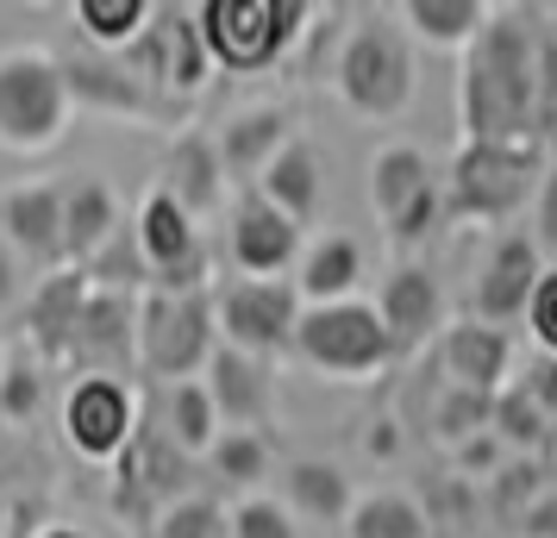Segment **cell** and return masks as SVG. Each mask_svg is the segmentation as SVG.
<instances>
[{
  "label": "cell",
  "instance_id": "1",
  "mask_svg": "<svg viewBox=\"0 0 557 538\" xmlns=\"http://www.w3.org/2000/svg\"><path fill=\"white\" fill-rule=\"evenodd\" d=\"M539 13L495 7L482 38L463 51L457 76V120L463 145H539L557 132V45Z\"/></svg>",
  "mask_w": 557,
  "mask_h": 538
},
{
  "label": "cell",
  "instance_id": "2",
  "mask_svg": "<svg viewBox=\"0 0 557 538\" xmlns=\"http://www.w3.org/2000/svg\"><path fill=\"white\" fill-rule=\"evenodd\" d=\"M326 82L345 101V113H357L363 126H395L420 101V51L395 26V13H351L326 63Z\"/></svg>",
  "mask_w": 557,
  "mask_h": 538
},
{
  "label": "cell",
  "instance_id": "3",
  "mask_svg": "<svg viewBox=\"0 0 557 538\" xmlns=\"http://www.w3.org/2000/svg\"><path fill=\"white\" fill-rule=\"evenodd\" d=\"M76 126L63 57L51 45H0V151L51 157Z\"/></svg>",
  "mask_w": 557,
  "mask_h": 538
},
{
  "label": "cell",
  "instance_id": "4",
  "mask_svg": "<svg viewBox=\"0 0 557 538\" xmlns=\"http://www.w3.org/2000/svg\"><path fill=\"white\" fill-rule=\"evenodd\" d=\"M313 26L307 0H201L195 32L207 45V63L226 76H270Z\"/></svg>",
  "mask_w": 557,
  "mask_h": 538
},
{
  "label": "cell",
  "instance_id": "5",
  "mask_svg": "<svg viewBox=\"0 0 557 538\" xmlns=\"http://www.w3.org/2000/svg\"><path fill=\"white\" fill-rule=\"evenodd\" d=\"M288 358L307 363L320 383H376L382 370H395V338L382 333L376 308L357 295V301H332V308H301V326H295V345Z\"/></svg>",
  "mask_w": 557,
  "mask_h": 538
},
{
  "label": "cell",
  "instance_id": "6",
  "mask_svg": "<svg viewBox=\"0 0 557 538\" xmlns=\"http://www.w3.org/2000/svg\"><path fill=\"white\" fill-rule=\"evenodd\" d=\"M545 176V151L539 145H463L451 157L445 188V220H476V226L502 232L520 207H532Z\"/></svg>",
  "mask_w": 557,
  "mask_h": 538
},
{
  "label": "cell",
  "instance_id": "7",
  "mask_svg": "<svg viewBox=\"0 0 557 538\" xmlns=\"http://www.w3.org/2000/svg\"><path fill=\"white\" fill-rule=\"evenodd\" d=\"M213 301L207 288L195 295H170V288H145L138 295V376H151V388L195 383L213 358Z\"/></svg>",
  "mask_w": 557,
  "mask_h": 538
},
{
  "label": "cell",
  "instance_id": "8",
  "mask_svg": "<svg viewBox=\"0 0 557 538\" xmlns=\"http://www.w3.org/2000/svg\"><path fill=\"white\" fill-rule=\"evenodd\" d=\"M213 301V338L238 351V358H257L276 370L295 345V326H301V295L295 283H245V276H226V283L207 288Z\"/></svg>",
  "mask_w": 557,
  "mask_h": 538
},
{
  "label": "cell",
  "instance_id": "9",
  "mask_svg": "<svg viewBox=\"0 0 557 538\" xmlns=\"http://www.w3.org/2000/svg\"><path fill=\"white\" fill-rule=\"evenodd\" d=\"M132 238H138V257H145V276L151 288H170V295H195V288H213V257H207V232L182 213L163 188H145L138 207L126 213Z\"/></svg>",
  "mask_w": 557,
  "mask_h": 538
},
{
  "label": "cell",
  "instance_id": "10",
  "mask_svg": "<svg viewBox=\"0 0 557 538\" xmlns=\"http://www.w3.org/2000/svg\"><path fill=\"white\" fill-rule=\"evenodd\" d=\"M126 63L138 70V82L151 88L157 101L188 120V107L213 82V63H207V45L195 32V7H157L145 38L126 51Z\"/></svg>",
  "mask_w": 557,
  "mask_h": 538
},
{
  "label": "cell",
  "instance_id": "11",
  "mask_svg": "<svg viewBox=\"0 0 557 538\" xmlns=\"http://www.w3.org/2000/svg\"><path fill=\"white\" fill-rule=\"evenodd\" d=\"M57 433L82 463H120L138 438V388L120 376H76L63 388Z\"/></svg>",
  "mask_w": 557,
  "mask_h": 538
},
{
  "label": "cell",
  "instance_id": "12",
  "mask_svg": "<svg viewBox=\"0 0 557 538\" xmlns=\"http://www.w3.org/2000/svg\"><path fill=\"white\" fill-rule=\"evenodd\" d=\"M301 245H307V232L295 226V220H282L257 188L232 195V207H226V263H232V276H245V283H288L295 263H301Z\"/></svg>",
  "mask_w": 557,
  "mask_h": 538
},
{
  "label": "cell",
  "instance_id": "13",
  "mask_svg": "<svg viewBox=\"0 0 557 538\" xmlns=\"http://www.w3.org/2000/svg\"><path fill=\"white\" fill-rule=\"evenodd\" d=\"M539 276H545V257H539L527 226L488 232V245L476 257V283H470V320H482V326H513L527 313Z\"/></svg>",
  "mask_w": 557,
  "mask_h": 538
},
{
  "label": "cell",
  "instance_id": "14",
  "mask_svg": "<svg viewBox=\"0 0 557 538\" xmlns=\"http://www.w3.org/2000/svg\"><path fill=\"white\" fill-rule=\"evenodd\" d=\"M63 82H70V107L95 113L107 126H145V120H182L157 101L151 88L138 82L126 57H101V51H70L63 57Z\"/></svg>",
  "mask_w": 557,
  "mask_h": 538
},
{
  "label": "cell",
  "instance_id": "15",
  "mask_svg": "<svg viewBox=\"0 0 557 538\" xmlns=\"http://www.w3.org/2000/svg\"><path fill=\"white\" fill-rule=\"evenodd\" d=\"M376 320L382 333L395 338V358H420L432 338L445 333V283L432 276L420 257H407V263H388L376 283Z\"/></svg>",
  "mask_w": 557,
  "mask_h": 538
},
{
  "label": "cell",
  "instance_id": "16",
  "mask_svg": "<svg viewBox=\"0 0 557 538\" xmlns=\"http://www.w3.org/2000/svg\"><path fill=\"white\" fill-rule=\"evenodd\" d=\"M0 245L26 270L51 276L63 270V188L57 182H13L0 188Z\"/></svg>",
  "mask_w": 557,
  "mask_h": 538
},
{
  "label": "cell",
  "instance_id": "17",
  "mask_svg": "<svg viewBox=\"0 0 557 538\" xmlns=\"http://www.w3.org/2000/svg\"><path fill=\"white\" fill-rule=\"evenodd\" d=\"M70 370L76 376H120V383L138 370V295L88 288L76 345H70Z\"/></svg>",
  "mask_w": 557,
  "mask_h": 538
},
{
  "label": "cell",
  "instance_id": "18",
  "mask_svg": "<svg viewBox=\"0 0 557 538\" xmlns=\"http://www.w3.org/2000/svg\"><path fill=\"white\" fill-rule=\"evenodd\" d=\"M295 138V120L282 101H251V107H232L226 120L213 126V151H220V170H226V188L245 195L263 182V170L276 163V151Z\"/></svg>",
  "mask_w": 557,
  "mask_h": 538
},
{
  "label": "cell",
  "instance_id": "19",
  "mask_svg": "<svg viewBox=\"0 0 557 538\" xmlns=\"http://www.w3.org/2000/svg\"><path fill=\"white\" fill-rule=\"evenodd\" d=\"M157 188L201 226L213 220L220 207H232V188H226V170H220V151H213V132H195V126H176L170 145L157 157Z\"/></svg>",
  "mask_w": 557,
  "mask_h": 538
},
{
  "label": "cell",
  "instance_id": "20",
  "mask_svg": "<svg viewBox=\"0 0 557 538\" xmlns=\"http://www.w3.org/2000/svg\"><path fill=\"white\" fill-rule=\"evenodd\" d=\"M201 383L213 395V408H220V426H232V433H270L276 426V370L270 363L213 345Z\"/></svg>",
  "mask_w": 557,
  "mask_h": 538
},
{
  "label": "cell",
  "instance_id": "21",
  "mask_svg": "<svg viewBox=\"0 0 557 538\" xmlns=\"http://www.w3.org/2000/svg\"><path fill=\"white\" fill-rule=\"evenodd\" d=\"M82 308H88V276L76 263H63L51 276H38V288L26 295V345L38 363H70V345H76Z\"/></svg>",
  "mask_w": 557,
  "mask_h": 538
},
{
  "label": "cell",
  "instance_id": "22",
  "mask_svg": "<svg viewBox=\"0 0 557 538\" xmlns=\"http://www.w3.org/2000/svg\"><path fill=\"white\" fill-rule=\"evenodd\" d=\"M438 370H445V388H470V395H502L513 376V345H507L502 326H482V320H457L438 333Z\"/></svg>",
  "mask_w": 557,
  "mask_h": 538
},
{
  "label": "cell",
  "instance_id": "23",
  "mask_svg": "<svg viewBox=\"0 0 557 538\" xmlns=\"http://www.w3.org/2000/svg\"><path fill=\"white\" fill-rule=\"evenodd\" d=\"M438 188V170H432V151L426 145H413V138H382L370 163H363V195H370V213H376V226H388L395 213L432 195Z\"/></svg>",
  "mask_w": 557,
  "mask_h": 538
},
{
  "label": "cell",
  "instance_id": "24",
  "mask_svg": "<svg viewBox=\"0 0 557 538\" xmlns=\"http://www.w3.org/2000/svg\"><path fill=\"white\" fill-rule=\"evenodd\" d=\"M276 501L301 526H345V513L357 501V483H351V470L332 458H288V463H276Z\"/></svg>",
  "mask_w": 557,
  "mask_h": 538
},
{
  "label": "cell",
  "instance_id": "25",
  "mask_svg": "<svg viewBox=\"0 0 557 538\" xmlns=\"http://www.w3.org/2000/svg\"><path fill=\"white\" fill-rule=\"evenodd\" d=\"M57 188H63V257L82 270L113 232L126 226V201H120V188L107 176H95V170H76V176H63Z\"/></svg>",
  "mask_w": 557,
  "mask_h": 538
},
{
  "label": "cell",
  "instance_id": "26",
  "mask_svg": "<svg viewBox=\"0 0 557 538\" xmlns=\"http://www.w3.org/2000/svg\"><path fill=\"white\" fill-rule=\"evenodd\" d=\"M363 245L351 232H313L301 245V263H295V295L301 308H332V301H357L363 295Z\"/></svg>",
  "mask_w": 557,
  "mask_h": 538
},
{
  "label": "cell",
  "instance_id": "27",
  "mask_svg": "<svg viewBox=\"0 0 557 538\" xmlns=\"http://www.w3.org/2000/svg\"><path fill=\"white\" fill-rule=\"evenodd\" d=\"M257 195L276 207L282 220H295V226L307 232L313 220H320V207H326V151H320L307 132H295V138L276 151V163L263 170Z\"/></svg>",
  "mask_w": 557,
  "mask_h": 538
},
{
  "label": "cell",
  "instance_id": "28",
  "mask_svg": "<svg viewBox=\"0 0 557 538\" xmlns=\"http://www.w3.org/2000/svg\"><path fill=\"white\" fill-rule=\"evenodd\" d=\"M488 20H495L488 0H407V7H395V26L413 45H432V51H451V57L470 51Z\"/></svg>",
  "mask_w": 557,
  "mask_h": 538
},
{
  "label": "cell",
  "instance_id": "29",
  "mask_svg": "<svg viewBox=\"0 0 557 538\" xmlns=\"http://www.w3.org/2000/svg\"><path fill=\"white\" fill-rule=\"evenodd\" d=\"M157 433L170 438L188 463L213 451V438L226 433V426H220V408H213V395H207L201 376H195V383L157 388Z\"/></svg>",
  "mask_w": 557,
  "mask_h": 538
},
{
  "label": "cell",
  "instance_id": "30",
  "mask_svg": "<svg viewBox=\"0 0 557 538\" xmlns=\"http://www.w3.org/2000/svg\"><path fill=\"white\" fill-rule=\"evenodd\" d=\"M338 533L345 538H432V520H426L420 495H407V488H370V495L351 501Z\"/></svg>",
  "mask_w": 557,
  "mask_h": 538
},
{
  "label": "cell",
  "instance_id": "31",
  "mask_svg": "<svg viewBox=\"0 0 557 538\" xmlns=\"http://www.w3.org/2000/svg\"><path fill=\"white\" fill-rule=\"evenodd\" d=\"M151 0H76L70 7V20H76L82 45L101 57H126L138 38H145V26H151Z\"/></svg>",
  "mask_w": 557,
  "mask_h": 538
},
{
  "label": "cell",
  "instance_id": "32",
  "mask_svg": "<svg viewBox=\"0 0 557 538\" xmlns=\"http://www.w3.org/2000/svg\"><path fill=\"white\" fill-rule=\"evenodd\" d=\"M207 470L220 476L226 488H238V495H257V488L276 476V445H270V433H220L213 438V451H207Z\"/></svg>",
  "mask_w": 557,
  "mask_h": 538
},
{
  "label": "cell",
  "instance_id": "33",
  "mask_svg": "<svg viewBox=\"0 0 557 538\" xmlns=\"http://www.w3.org/2000/svg\"><path fill=\"white\" fill-rule=\"evenodd\" d=\"M488 413H495V401H488V395H470V388H438V395H432V408H426L432 445L457 451L463 438L488 433Z\"/></svg>",
  "mask_w": 557,
  "mask_h": 538
},
{
  "label": "cell",
  "instance_id": "34",
  "mask_svg": "<svg viewBox=\"0 0 557 538\" xmlns=\"http://www.w3.org/2000/svg\"><path fill=\"white\" fill-rule=\"evenodd\" d=\"M488 426H495V438H502L513 458H539V451H545V438H552V420L532 408V401H527V395H520L513 383L495 395V413H488Z\"/></svg>",
  "mask_w": 557,
  "mask_h": 538
},
{
  "label": "cell",
  "instance_id": "35",
  "mask_svg": "<svg viewBox=\"0 0 557 538\" xmlns=\"http://www.w3.org/2000/svg\"><path fill=\"white\" fill-rule=\"evenodd\" d=\"M151 538H226V508L213 495H176L170 508H157Z\"/></svg>",
  "mask_w": 557,
  "mask_h": 538
},
{
  "label": "cell",
  "instance_id": "36",
  "mask_svg": "<svg viewBox=\"0 0 557 538\" xmlns=\"http://www.w3.org/2000/svg\"><path fill=\"white\" fill-rule=\"evenodd\" d=\"M226 538H301V520L282 508L276 495H238L226 508Z\"/></svg>",
  "mask_w": 557,
  "mask_h": 538
},
{
  "label": "cell",
  "instance_id": "37",
  "mask_svg": "<svg viewBox=\"0 0 557 538\" xmlns=\"http://www.w3.org/2000/svg\"><path fill=\"white\" fill-rule=\"evenodd\" d=\"M38 408H45V363L13 358L0 370V413H7L13 426H26V420H38Z\"/></svg>",
  "mask_w": 557,
  "mask_h": 538
},
{
  "label": "cell",
  "instance_id": "38",
  "mask_svg": "<svg viewBox=\"0 0 557 538\" xmlns=\"http://www.w3.org/2000/svg\"><path fill=\"white\" fill-rule=\"evenodd\" d=\"M495 508L507 513V526H513V520H520V508H527V501H539V495H545V463L539 458H507L502 463V476H495Z\"/></svg>",
  "mask_w": 557,
  "mask_h": 538
},
{
  "label": "cell",
  "instance_id": "39",
  "mask_svg": "<svg viewBox=\"0 0 557 538\" xmlns=\"http://www.w3.org/2000/svg\"><path fill=\"white\" fill-rule=\"evenodd\" d=\"M507 458H513V451L495 438V426H488V433H476V438H463V445L451 451V463H457V476H463V483H495Z\"/></svg>",
  "mask_w": 557,
  "mask_h": 538
},
{
  "label": "cell",
  "instance_id": "40",
  "mask_svg": "<svg viewBox=\"0 0 557 538\" xmlns=\"http://www.w3.org/2000/svg\"><path fill=\"white\" fill-rule=\"evenodd\" d=\"M520 320H527L539 358L557 363V270H545V276H539V288H532V301H527V313H520Z\"/></svg>",
  "mask_w": 557,
  "mask_h": 538
},
{
  "label": "cell",
  "instance_id": "41",
  "mask_svg": "<svg viewBox=\"0 0 557 538\" xmlns=\"http://www.w3.org/2000/svg\"><path fill=\"white\" fill-rule=\"evenodd\" d=\"M532 245L545 257V270H557V163H545L539 176V195H532Z\"/></svg>",
  "mask_w": 557,
  "mask_h": 538
},
{
  "label": "cell",
  "instance_id": "42",
  "mask_svg": "<svg viewBox=\"0 0 557 538\" xmlns=\"http://www.w3.org/2000/svg\"><path fill=\"white\" fill-rule=\"evenodd\" d=\"M513 388H520V395H527L532 408H539V413H545V420L557 426V363H552V358L527 363V370L513 376Z\"/></svg>",
  "mask_w": 557,
  "mask_h": 538
},
{
  "label": "cell",
  "instance_id": "43",
  "mask_svg": "<svg viewBox=\"0 0 557 538\" xmlns=\"http://www.w3.org/2000/svg\"><path fill=\"white\" fill-rule=\"evenodd\" d=\"M513 533H520V538H557V483L545 488L539 501H527V508H520Z\"/></svg>",
  "mask_w": 557,
  "mask_h": 538
},
{
  "label": "cell",
  "instance_id": "44",
  "mask_svg": "<svg viewBox=\"0 0 557 538\" xmlns=\"http://www.w3.org/2000/svg\"><path fill=\"white\" fill-rule=\"evenodd\" d=\"M26 295H32L26 288V263L0 245V320H13V313L26 308Z\"/></svg>",
  "mask_w": 557,
  "mask_h": 538
},
{
  "label": "cell",
  "instance_id": "45",
  "mask_svg": "<svg viewBox=\"0 0 557 538\" xmlns=\"http://www.w3.org/2000/svg\"><path fill=\"white\" fill-rule=\"evenodd\" d=\"M363 451L376 463H395V451H401V426L388 420V413H376V420H363Z\"/></svg>",
  "mask_w": 557,
  "mask_h": 538
},
{
  "label": "cell",
  "instance_id": "46",
  "mask_svg": "<svg viewBox=\"0 0 557 538\" xmlns=\"http://www.w3.org/2000/svg\"><path fill=\"white\" fill-rule=\"evenodd\" d=\"M32 538H95V533H82V526H70V520H51V526H38Z\"/></svg>",
  "mask_w": 557,
  "mask_h": 538
},
{
  "label": "cell",
  "instance_id": "47",
  "mask_svg": "<svg viewBox=\"0 0 557 538\" xmlns=\"http://www.w3.org/2000/svg\"><path fill=\"white\" fill-rule=\"evenodd\" d=\"M7 520H13V508H7V495H0V538H7Z\"/></svg>",
  "mask_w": 557,
  "mask_h": 538
}]
</instances>
